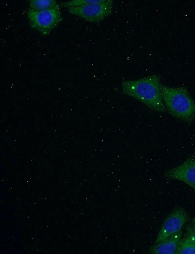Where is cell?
<instances>
[{
    "label": "cell",
    "mask_w": 195,
    "mask_h": 254,
    "mask_svg": "<svg viewBox=\"0 0 195 254\" xmlns=\"http://www.w3.org/2000/svg\"><path fill=\"white\" fill-rule=\"evenodd\" d=\"M27 15L31 26L43 35H48L61 20L58 4L53 8L42 11L29 9Z\"/></svg>",
    "instance_id": "obj_4"
},
{
    "label": "cell",
    "mask_w": 195,
    "mask_h": 254,
    "mask_svg": "<svg viewBox=\"0 0 195 254\" xmlns=\"http://www.w3.org/2000/svg\"><path fill=\"white\" fill-rule=\"evenodd\" d=\"M182 231L177 233L164 240L155 243L150 249V253L154 254H176L181 241Z\"/></svg>",
    "instance_id": "obj_7"
},
{
    "label": "cell",
    "mask_w": 195,
    "mask_h": 254,
    "mask_svg": "<svg viewBox=\"0 0 195 254\" xmlns=\"http://www.w3.org/2000/svg\"><path fill=\"white\" fill-rule=\"evenodd\" d=\"M160 91L166 110L172 116L187 123L195 119V101L184 86L170 87L161 84Z\"/></svg>",
    "instance_id": "obj_2"
},
{
    "label": "cell",
    "mask_w": 195,
    "mask_h": 254,
    "mask_svg": "<svg viewBox=\"0 0 195 254\" xmlns=\"http://www.w3.org/2000/svg\"><path fill=\"white\" fill-rule=\"evenodd\" d=\"M113 2L111 0H92L87 4L67 8L75 15L91 22H98L109 16L112 11Z\"/></svg>",
    "instance_id": "obj_3"
},
{
    "label": "cell",
    "mask_w": 195,
    "mask_h": 254,
    "mask_svg": "<svg viewBox=\"0 0 195 254\" xmlns=\"http://www.w3.org/2000/svg\"><path fill=\"white\" fill-rule=\"evenodd\" d=\"M185 238L195 244V227L189 229L187 235Z\"/></svg>",
    "instance_id": "obj_10"
},
{
    "label": "cell",
    "mask_w": 195,
    "mask_h": 254,
    "mask_svg": "<svg viewBox=\"0 0 195 254\" xmlns=\"http://www.w3.org/2000/svg\"><path fill=\"white\" fill-rule=\"evenodd\" d=\"M160 76L152 74L121 83L122 92L140 101L150 109L158 112L166 111L160 91Z\"/></svg>",
    "instance_id": "obj_1"
},
{
    "label": "cell",
    "mask_w": 195,
    "mask_h": 254,
    "mask_svg": "<svg viewBox=\"0 0 195 254\" xmlns=\"http://www.w3.org/2000/svg\"><path fill=\"white\" fill-rule=\"evenodd\" d=\"M194 227H195V218H194L192 222H191V223L190 224V226L189 227V229H191Z\"/></svg>",
    "instance_id": "obj_11"
},
{
    "label": "cell",
    "mask_w": 195,
    "mask_h": 254,
    "mask_svg": "<svg viewBox=\"0 0 195 254\" xmlns=\"http://www.w3.org/2000/svg\"><path fill=\"white\" fill-rule=\"evenodd\" d=\"M176 254H195V244L184 238L181 240Z\"/></svg>",
    "instance_id": "obj_9"
},
{
    "label": "cell",
    "mask_w": 195,
    "mask_h": 254,
    "mask_svg": "<svg viewBox=\"0 0 195 254\" xmlns=\"http://www.w3.org/2000/svg\"><path fill=\"white\" fill-rule=\"evenodd\" d=\"M188 219V214L183 208L180 207L176 208L164 220L155 243L181 232Z\"/></svg>",
    "instance_id": "obj_5"
},
{
    "label": "cell",
    "mask_w": 195,
    "mask_h": 254,
    "mask_svg": "<svg viewBox=\"0 0 195 254\" xmlns=\"http://www.w3.org/2000/svg\"><path fill=\"white\" fill-rule=\"evenodd\" d=\"M57 5L55 0H31L29 2V9L34 11H42L53 8Z\"/></svg>",
    "instance_id": "obj_8"
},
{
    "label": "cell",
    "mask_w": 195,
    "mask_h": 254,
    "mask_svg": "<svg viewBox=\"0 0 195 254\" xmlns=\"http://www.w3.org/2000/svg\"><path fill=\"white\" fill-rule=\"evenodd\" d=\"M168 178L183 182L195 190V157L188 158L165 173Z\"/></svg>",
    "instance_id": "obj_6"
}]
</instances>
